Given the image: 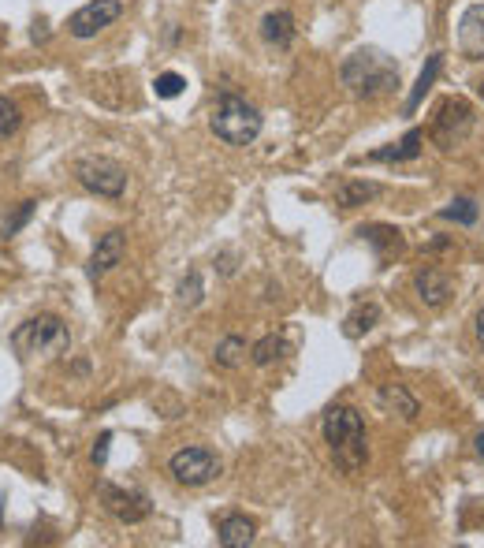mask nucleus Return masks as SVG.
<instances>
[{
    "instance_id": "obj_30",
    "label": "nucleus",
    "mask_w": 484,
    "mask_h": 548,
    "mask_svg": "<svg viewBox=\"0 0 484 548\" xmlns=\"http://www.w3.org/2000/svg\"><path fill=\"white\" fill-rule=\"evenodd\" d=\"M477 452H481V459H484V433L477 437Z\"/></svg>"
},
{
    "instance_id": "obj_11",
    "label": "nucleus",
    "mask_w": 484,
    "mask_h": 548,
    "mask_svg": "<svg viewBox=\"0 0 484 548\" xmlns=\"http://www.w3.org/2000/svg\"><path fill=\"white\" fill-rule=\"evenodd\" d=\"M414 291H417V299L425 302L429 310H440V306L455 295V280H451L444 269L425 265V269H417L414 273Z\"/></svg>"
},
{
    "instance_id": "obj_15",
    "label": "nucleus",
    "mask_w": 484,
    "mask_h": 548,
    "mask_svg": "<svg viewBox=\"0 0 484 548\" xmlns=\"http://www.w3.org/2000/svg\"><path fill=\"white\" fill-rule=\"evenodd\" d=\"M369 243V247L377 250L380 254V261H388V258H399L406 250V239H403V232L399 228H388V224H373V228H362L358 232Z\"/></svg>"
},
{
    "instance_id": "obj_20",
    "label": "nucleus",
    "mask_w": 484,
    "mask_h": 548,
    "mask_svg": "<svg viewBox=\"0 0 484 548\" xmlns=\"http://www.w3.org/2000/svg\"><path fill=\"white\" fill-rule=\"evenodd\" d=\"M216 366H224V370H239L242 362H246V340L242 336H224V340L216 343Z\"/></svg>"
},
{
    "instance_id": "obj_2",
    "label": "nucleus",
    "mask_w": 484,
    "mask_h": 548,
    "mask_svg": "<svg viewBox=\"0 0 484 548\" xmlns=\"http://www.w3.org/2000/svg\"><path fill=\"white\" fill-rule=\"evenodd\" d=\"M343 86H347L354 97H365V101H373V97H384L391 94L395 86H399V64L384 56L380 49H358V53H350L343 60Z\"/></svg>"
},
{
    "instance_id": "obj_13",
    "label": "nucleus",
    "mask_w": 484,
    "mask_h": 548,
    "mask_svg": "<svg viewBox=\"0 0 484 548\" xmlns=\"http://www.w3.org/2000/svg\"><path fill=\"white\" fill-rule=\"evenodd\" d=\"M458 45H462V53L470 56V60H481L484 56V4L466 8L462 23H458Z\"/></svg>"
},
{
    "instance_id": "obj_3",
    "label": "nucleus",
    "mask_w": 484,
    "mask_h": 548,
    "mask_svg": "<svg viewBox=\"0 0 484 548\" xmlns=\"http://www.w3.org/2000/svg\"><path fill=\"white\" fill-rule=\"evenodd\" d=\"M12 347L23 358H60L71 351V332L56 314H38L12 332Z\"/></svg>"
},
{
    "instance_id": "obj_5",
    "label": "nucleus",
    "mask_w": 484,
    "mask_h": 548,
    "mask_svg": "<svg viewBox=\"0 0 484 548\" xmlns=\"http://www.w3.org/2000/svg\"><path fill=\"white\" fill-rule=\"evenodd\" d=\"M473 105L470 101H462V97H447L440 101V109L432 116L429 124V138L436 142V150H455L466 142V135L473 131Z\"/></svg>"
},
{
    "instance_id": "obj_1",
    "label": "nucleus",
    "mask_w": 484,
    "mask_h": 548,
    "mask_svg": "<svg viewBox=\"0 0 484 548\" xmlns=\"http://www.w3.org/2000/svg\"><path fill=\"white\" fill-rule=\"evenodd\" d=\"M321 433L336 470L358 474V470L369 463V433H365V418L358 407H347V403L328 407L321 422Z\"/></svg>"
},
{
    "instance_id": "obj_25",
    "label": "nucleus",
    "mask_w": 484,
    "mask_h": 548,
    "mask_svg": "<svg viewBox=\"0 0 484 548\" xmlns=\"http://www.w3.org/2000/svg\"><path fill=\"white\" fill-rule=\"evenodd\" d=\"M183 86H187V79H183V75H175V71H164V75H157L153 90H157V97H179V94H183Z\"/></svg>"
},
{
    "instance_id": "obj_23",
    "label": "nucleus",
    "mask_w": 484,
    "mask_h": 548,
    "mask_svg": "<svg viewBox=\"0 0 484 548\" xmlns=\"http://www.w3.org/2000/svg\"><path fill=\"white\" fill-rule=\"evenodd\" d=\"M477 213H481V209H477V202H473V198H455L451 206L440 209V217H444V220H455V224H466V228H470V224H477Z\"/></svg>"
},
{
    "instance_id": "obj_24",
    "label": "nucleus",
    "mask_w": 484,
    "mask_h": 548,
    "mask_svg": "<svg viewBox=\"0 0 484 548\" xmlns=\"http://www.w3.org/2000/svg\"><path fill=\"white\" fill-rule=\"evenodd\" d=\"M19 124H23V112H19V105L8 101V97H0V138L15 135Z\"/></svg>"
},
{
    "instance_id": "obj_9",
    "label": "nucleus",
    "mask_w": 484,
    "mask_h": 548,
    "mask_svg": "<svg viewBox=\"0 0 484 548\" xmlns=\"http://www.w3.org/2000/svg\"><path fill=\"white\" fill-rule=\"evenodd\" d=\"M123 15V0H90V4H82L79 12L68 19V30L71 38H97L105 27H112L116 19Z\"/></svg>"
},
{
    "instance_id": "obj_4",
    "label": "nucleus",
    "mask_w": 484,
    "mask_h": 548,
    "mask_svg": "<svg viewBox=\"0 0 484 548\" xmlns=\"http://www.w3.org/2000/svg\"><path fill=\"white\" fill-rule=\"evenodd\" d=\"M209 127H213V135L220 142H228V146H250L257 135H261V112L250 105V101H242L235 94H224L216 101L213 116H209Z\"/></svg>"
},
{
    "instance_id": "obj_22",
    "label": "nucleus",
    "mask_w": 484,
    "mask_h": 548,
    "mask_svg": "<svg viewBox=\"0 0 484 548\" xmlns=\"http://www.w3.org/2000/svg\"><path fill=\"white\" fill-rule=\"evenodd\" d=\"M287 355V340L283 336H265V340H257L250 347V358H254V366H272V362H280Z\"/></svg>"
},
{
    "instance_id": "obj_6",
    "label": "nucleus",
    "mask_w": 484,
    "mask_h": 548,
    "mask_svg": "<svg viewBox=\"0 0 484 548\" xmlns=\"http://www.w3.org/2000/svg\"><path fill=\"white\" fill-rule=\"evenodd\" d=\"M220 455L209 452V448H179V452L168 459V474H172L179 485H187V489H202L209 481L220 478Z\"/></svg>"
},
{
    "instance_id": "obj_18",
    "label": "nucleus",
    "mask_w": 484,
    "mask_h": 548,
    "mask_svg": "<svg viewBox=\"0 0 484 548\" xmlns=\"http://www.w3.org/2000/svg\"><path fill=\"white\" fill-rule=\"evenodd\" d=\"M440 68H444V56L436 53V56H429V64L421 68V75H417V83H414V90H410V97H406V105H403V112L410 116V112H417V105L425 101V94L432 90V83H436V75H440Z\"/></svg>"
},
{
    "instance_id": "obj_28",
    "label": "nucleus",
    "mask_w": 484,
    "mask_h": 548,
    "mask_svg": "<svg viewBox=\"0 0 484 548\" xmlns=\"http://www.w3.org/2000/svg\"><path fill=\"white\" fill-rule=\"evenodd\" d=\"M108 444H112V433H101V437H97V444H94V463H97V466H105V459H108Z\"/></svg>"
},
{
    "instance_id": "obj_17",
    "label": "nucleus",
    "mask_w": 484,
    "mask_h": 548,
    "mask_svg": "<svg viewBox=\"0 0 484 548\" xmlns=\"http://www.w3.org/2000/svg\"><path fill=\"white\" fill-rule=\"evenodd\" d=\"M380 198V183H365V179H343L336 183V206L339 209H358L365 202Z\"/></svg>"
},
{
    "instance_id": "obj_26",
    "label": "nucleus",
    "mask_w": 484,
    "mask_h": 548,
    "mask_svg": "<svg viewBox=\"0 0 484 548\" xmlns=\"http://www.w3.org/2000/svg\"><path fill=\"white\" fill-rule=\"evenodd\" d=\"M34 209H38V202H19V209H15L12 217L4 220V235H15L23 224H27L30 217H34Z\"/></svg>"
},
{
    "instance_id": "obj_27",
    "label": "nucleus",
    "mask_w": 484,
    "mask_h": 548,
    "mask_svg": "<svg viewBox=\"0 0 484 548\" xmlns=\"http://www.w3.org/2000/svg\"><path fill=\"white\" fill-rule=\"evenodd\" d=\"M202 299V276L190 273L183 284H179V302H187V306H194V302Z\"/></svg>"
},
{
    "instance_id": "obj_10",
    "label": "nucleus",
    "mask_w": 484,
    "mask_h": 548,
    "mask_svg": "<svg viewBox=\"0 0 484 548\" xmlns=\"http://www.w3.org/2000/svg\"><path fill=\"white\" fill-rule=\"evenodd\" d=\"M123 254H127V232L112 228V232H105L97 239L94 254H90V265H86V276H90V280H105L123 261Z\"/></svg>"
},
{
    "instance_id": "obj_29",
    "label": "nucleus",
    "mask_w": 484,
    "mask_h": 548,
    "mask_svg": "<svg viewBox=\"0 0 484 548\" xmlns=\"http://www.w3.org/2000/svg\"><path fill=\"white\" fill-rule=\"evenodd\" d=\"M473 336H477V343H481V351H484V306L477 310V321H473Z\"/></svg>"
},
{
    "instance_id": "obj_16",
    "label": "nucleus",
    "mask_w": 484,
    "mask_h": 548,
    "mask_svg": "<svg viewBox=\"0 0 484 548\" xmlns=\"http://www.w3.org/2000/svg\"><path fill=\"white\" fill-rule=\"evenodd\" d=\"M295 15L291 12H269L265 19H261V38L272 45V49H291V42H295Z\"/></svg>"
},
{
    "instance_id": "obj_19",
    "label": "nucleus",
    "mask_w": 484,
    "mask_h": 548,
    "mask_svg": "<svg viewBox=\"0 0 484 548\" xmlns=\"http://www.w3.org/2000/svg\"><path fill=\"white\" fill-rule=\"evenodd\" d=\"M421 142H425V135H421V131H406V135L399 138L395 146L369 153V161H414L417 153H421Z\"/></svg>"
},
{
    "instance_id": "obj_14",
    "label": "nucleus",
    "mask_w": 484,
    "mask_h": 548,
    "mask_svg": "<svg viewBox=\"0 0 484 548\" xmlns=\"http://www.w3.org/2000/svg\"><path fill=\"white\" fill-rule=\"evenodd\" d=\"M257 537V526L254 519H246V515H224L220 526H216V541L224 548H246L254 545Z\"/></svg>"
},
{
    "instance_id": "obj_21",
    "label": "nucleus",
    "mask_w": 484,
    "mask_h": 548,
    "mask_svg": "<svg viewBox=\"0 0 484 548\" xmlns=\"http://www.w3.org/2000/svg\"><path fill=\"white\" fill-rule=\"evenodd\" d=\"M377 321H380V306L377 302H365V306H358V310L343 321V332H347L350 340H358V336H365Z\"/></svg>"
},
{
    "instance_id": "obj_12",
    "label": "nucleus",
    "mask_w": 484,
    "mask_h": 548,
    "mask_svg": "<svg viewBox=\"0 0 484 548\" xmlns=\"http://www.w3.org/2000/svg\"><path fill=\"white\" fill-rule=\"evenodd\" d=\"M377 407L384 414H399L403 422H414L417 414H421V403H417V396L406 384H384L377 392Z\"/></svg>"
},
{
    "instance_id": "obj_7",
    "label": "nucleus",
    "mask_w": 484,
    "mask_h": 548,
    "mask_svg": "<svg viewBox=\"0 0 484 548\" xmlns=\"http://www.w3.org/2000/svg\"><path fill=\"white\" fill-rule=\"evenodd\" d=\"M75 176L97 198H123V191H127V168L108 161V157H82L75 165Z\"/></svg>"
},
{
    "instance_id": "obj_31",
    "label": "nucleus",
    "mask_w": 484,
    "mask_h": 548,
    "mask_svg": "<svg viewBox=\"0 0 484 548\" xmlns=\"http://www.w3.org/2000/svg\"><path fill=\"white\" fill-rule=\"evenodd\" d=\"M477 94H481V97H484V83H481V86H477Z\"/></svg>"
},
{
    "instance_id": "obj_8",
    "label": "nucleus",
    "mask_w": 484,
    "mask_h": 548,
    "mask_svg": "<svg viewBox=\"0 0 484 548\" xmlns=\"http://www.w3.org/2000/svg\"><path fill=\"white\" fill-rule=\"evenodd\" d=\"M97 496H101V507H105L116 522H123V526H138V522H146L149 515H153V504H149L146 493L120 489V485H112V481H101V485H97Z\"/></svg>"
}]
</instances>
